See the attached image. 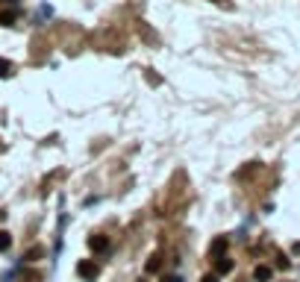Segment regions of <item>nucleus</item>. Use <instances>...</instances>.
<instances>
[{
    "mask_svg": "<svg viewBox=\"0 0 300 282\" xmlns=\"http://www.w3.org/2000/svg\"><path fill=\"white\" fill-rule=\"evenodd\" d=\"M12 247V235L9 232H0V253H6Z\"/></svg>",
    "mask_w": 300,
    "mask_h": 282,
    "instance_id": "423d86ee",
    "label": "nucleus"
},
{
    "mask_svg": "<svg viewBox=\"0 0 300 282\" xmlns=\"http://www.w3.org/2000/svg\"><path fill=\"white\" fill-rule=\"evenodd\" d=\"M227 253V238H215L212 244V256H224Z\"/></svg>",
    "mask_w": 300,
    "mask_h": 282,
    "instance_id": "39448f33",
    "label": "nucleus"
},
{
    "mask_svg": "<svg viewBox=\"0 0 300 282\" xmlns=\"http://www.w3.org/2000/svg\"><path fill=\"white\" fill-rule=\"evenodd\" d=\"M159 271V256H153L150 262H147V274H156Z\"/></svg>",
    "mask_w": 300,
    "mask_h": 282,
    "instance_id": "1a4fd4ad",
    "label": "nucleus"
},
{
    "mask_svg": "<svg viewBox=\"0 0 300 282\" xmlns=\"http://www.w3.org/2000/svg\"><path fill=\"white\" fill-rule=\"evenodd\" d=\"M88 247H91L94 253H103V250H109V241H106L103 235H91V238H88Z\"/></svg>",
    "mask_w": 300,
    "mask_h": 282,
    "instance_id": "f03ea898",
    "label": "nucleus"
},
{
    "mask_svg": "<svg viewBox=\"0 0 300 282\" xmlns=\"http://www.w3.org/2000/svg\"><path fill=\"white\" fill-rule=\"evenodd\" d=\"M3 3H9V0H3Z\"/></svg>",
    "mask_w": 300,
    "mask_h": 282,
    "instance_id": "f8f14e48",
    "label": "nucleus"
},
{
    "mask_svg": "<svg viewBox=\"0 0 300 282\" xmlns=\"http://www.w3.org/2000/svg\"><path fill=\"white\" fill-rule=\"evenodd\" d=\"M218 274H230L233 271V259H227V256H218Z\"/></svg>",
    "mask_w": 300,
    "mask_h": 282,
    "instance_id": "20e7f679",
    "label": "nucleus"
},
{
    "mask_svg": "<svg viewBox=\"0 0 300 282\" xmlns=\"http://www.w3.org/2000/svg\"><path fill=\"white\" fill-rule=\"evenodd\" d=\"M200 282H218V274H209V277H203Z\"/></svg>",
    "mask_w": 300,
    "mask_h": 282,
    "instance_id": "9d476101",
    "label": "nucleus"
},
{
    "mask_svg": "<svg viewBox=\"0 0 300 282\" xmlns=\"http://www.w3.org/2000/svg\"><path fill=\"white\" fill-rule=\"evenodd\" d=\"M12 21H15V12H0V24L3 26H12Z\"/></svg>",
    "mask_w": 300,
    "mask_h": 282,
    "instance_id": "6e6552de",
    "label": "nucleus"
},
{
    "mask_svg": "<svg viewBox=\"0 0 300 282\" xmlns=\"http://www.w3.org/2000/svg\"><path fill=\"white\" fill-rule=\"evenodd\" d=\"M165 282H183L180 277H165Z\"/></svg>",
    "mask_w": 300,
    "mask_h": 282,
    "instance_id": "9b49d317",
    "label": "nucleus"
},
{
    "mask_svg": "<svg viewBox=\"0 0 300 282\" xmlns=\"http://www.w3.org/2000/svg\"><path fill=\"white\" fill-rule=\"evenodd\" d=\"M271 277H274V271H271L268 265H259V268L253 271V280H256V282H268Z\"/></svg>",
    "mask_w": 300,
    "mask_h": 282,
    "instance_id": "7ed1b4c3",
    "label": "nucleus"
},
{
    "mask_svg": "<svg viewBox=\"0 0 300 282\" xmlns=\"http://www.w3.org/2000/svg\"><path fill=\"white\" fill-rule=\"evenodd\" d=\"M77 274H80V280L91 282V280H97L100 268H97V262H91V259H82V262L77 265Z\"/></svg>",
    "mask_w": 300,
    "mask_h": 282,
    "instance_id": "f257e3e1",
    "label": "nucleus"
},
{
    "mask_svg": "<svg viewBox=\"0 0 300 282\" xmlns=\"http://www.w3.org/2000/svg\"><path fill=\"white\" fill-rule=\"evenodd\" d=\"M0 77H12V62L0 56Z\"/></svg>",
    "mask_w": 300,
    "mask_h": 282,
    "instance_id": "0eeeda50",
    "label": "nucleus"
}]
</instances>
